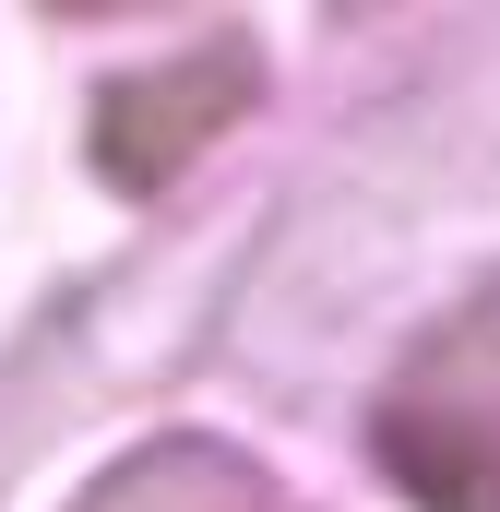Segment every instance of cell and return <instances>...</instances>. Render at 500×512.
<instances>
[{"label": "cell", "mask_w": 500, "mask_h": 512, "mask_svg": "<svg viewBox=\"0 0 500 512\" xmlns=\"http://www.w3.org/2000/svg\"><path fill=\"white\" fill-rule=\"evenodd\" d=\"M370 441L417 512H500V286H477L393 370Z\"/></svg>", "instance_id": "1"}, {"label": "cell", "mask_w": 500, "mask_h": 512, "mask_svg": "<svg viewBox=\"0 0 500 512\" xmlns=\"http://www.w3.org/2000/svg\"><path fill=\"white\" fill-rule=\"evenodd\" d=\"M72 512H274V489H262V465L227 453V441H155V453L108 465Z\"/></svg>", "instance_id": "3"}, {"label": "cell", "mask_w": 500, "mask_h": 512, "mask_svg": "<svg viewBox=\"0 0 500 512\" xmlns=\"http://www.w3.org/2000/svg\"><path fill=\"white\" fill-rule=\"evenodd\" d=\"M250 96H262V60L239 36H215L191 60H155V72H120L108 108H96V167L120 191H167L227 120H250Z\"/></svg>", "instance_id": "2"}]
</instances>
